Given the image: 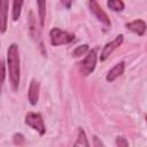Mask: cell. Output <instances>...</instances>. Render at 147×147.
Wrapping results in <instances>:
<instances>
[{
  "instance_id": "9c48e42d",
  "label": "cell",
  "mask_w": 147,
  "mask_h": 147,
  "mask_svg": "<svg viewBox=\"0 0 147 147\" xmlns=\"http://www.w3.org/2000/svg\"><path fill=\"white\" fill-rule=\"evenodd\" d=\"M124 69H125V62H119V63H117L114 68H111L109 71H108V74H107V76H106V79H107V82H114L115 79H117L119 76H122L123 75V72H124Z\"/></svg>"
},
{
  "instance_id": "8992f818",
  "label": "cell",
  "mask_w": 147,
  "mask_h": 147,
  "mask_svg": "<svg viewBox=\"0 0 147 147\" xmlns=\"http://www.w3.org/2000/svg\"><path fill=\"white\" fill-rule=\"evenodd\" d=\"M122 42H123V34H118V36H116V38H115L113 41L107 42V44L103 46L102 51H101L100 61H106V60L110 56V54H111L116 48H118V47L122 45Z\"/></svg>"
},
{
  "instance_id": "277c9868",
  "label": "cell",
  "mask_w": 147,
  "mask_h": 147,
  "mask_svg": "<svg viewBox=\"0 0 147 147\" xmlns=\"http://www.w3.org/2000/svg\"><path fill=\"white\" fill-rule=\"evenodd\" d=\"M24 122H25L26 125H29L30 127H32L33 130H36L40 136H44L45 134L46 126H45V123H44V119H42L41 114L30 111V113H28L25 115Z\"/></svg>"
},
{
  "instance_id": "9a60e30c",
  "label": "cell",
  "mask_w": 147,
  "mask_h": 147,
  "mask_svg": "<svg viewBox=\"0 0 147 147\" xmlns=\"http://www.w3.org/2000/svg\"><path fill=\"white\" fill-rule=\"evenodd\" d=\"M86 53H88V45L87 44H84V45H79V46H77L74 51H72V56L74 57H79V56H82V55H84V54H86Z\"/></svg>"
},
{
  "instance_id": "52a82bcc",
  "label": "cell",
  "mask_w": 147,
  "mask_h": 147,
  "mask_svg": "<svg viewBox=\"0 0 147 147\" xmlns=\"http://www.w3.org/2000/svg\"><path fill=\"white\" fill-rule=\"evenodd\" d=\"M39 91H40V84L38 80L32 79L30 82L29 85V90H28V98H29V102L31 106H36L38 100H39Z\"/></svg>"
},
{
  "instance_id": "ac0fdd59",
  "label": "cell",
  "mask_w": 147,
  "mask_h": 147,
  "mask_svg": "<svg viewBox=\"0 0 147 147\" xmlns=\"http://www.w3.org/2000/svg\"><path fill=\"white\" fill-rule=\"evenodd\" d=\"M116 145H117V147H129V142L124 137H117Z\"/></svg>"
},
{
  "instance_id": "d6986e66",
  "label": "cell",
  "mask_w": 147,
  "mask_h": 147,
  "mask_svg": "<svg viewBox=\"0 0 147 147\" xmlns=\"http://www.w3.org/2000/svg\"><path fill=\"white\" fill-rule=\"evenodd\" d=\"M5 78H6V64L2 63V83L5 82Z\"/></svg>"
},
{
  "instance_id": "44dd1931",
  "label": "cell",
  "mask_w": 147,
  "mask_h": 147,
  "mask_svg": "<svg viewBox=\"0 0 147 147\" xmlns=\"http://www.w3.org/2000/svg\"><path fill=\"white\" fill-rule=\"evenodd\" d=\"M145 119H146V123H147V116H145Z\"/></svg>"
},
{
  "instance_id": "6da1fadb",
  "label": "cell",
  "mask_w": 147,
  "mask_h": 147,
  "mask_svg": "<svg viewBox=\"0 0 147 147\" xmlns=\"http://www.w3.org/2000/svg\"><path fill=\"white\" fill-rule=\"evenodd\" d=\"M7 69L10 86L14 91H17L20 86V77H21V67H20V54L18 47L16 44H10L7 49Z\"/></svg>"
},
{
  "instance_id": "e0dca14e",
  "label": "cell",
  "mask_w": 147,
  "mask_h": 147,
  "mask_svg": "<svg viewBox=\"0 0 147 147\" xmlns=\"http://www.w3.org/2000/svg\"><path fill=\"white\" fill-rule=\"evenodd\" d=\"M13 142L17 146H23L24 142H25V138L22 133H15L13 136Z\"/></svg>"
},
{
  "instance_id": "30bf717a",
  "label": "cell",
  "mask_w": 147,
  "mask_h": 147,
  "mask_svg": "<svg viewBox=\"0 0 147 147\" xmlns=\"http://www.w3.org/2000/svg\"><path fill=\"white\" fill-rule=\"evenodd\" d=\"M74 147H91L87 140L86 133L82 127H78V134H77L76 142L74 144Z\"/></svg>"
},
{
  "instance_id": "4fadbf2b",
  "label": "cell",
  "mask_w": 147,
  "mask_h": 147,
  "mask_svg": "<svg viewBox=\"0 0 147 147\" xmlns=\"http://www.w3.org/2000/svg\"><path fill=\"white\" fill-rule=\"evenodd\" d=\"M23 1H18V0H15L13 1V10H11V18L13 21H17L21 16V10H22V6H23Z\"/></svg>"
},
{
  "instance_id": "ba28073f",
  "label": "cell",
  "mask_w": 147,
  "mask_h": 147,
  "mask_svg": "<svg viewBox=\"0 0 147 147\" xmlns=\"http://www.w3.org/2000/svg\"><path fill=\"white\" fill-rule=\"evenodd\" d=\"M130 31L134 32L138 36H144L145 32H146V23L142 21V20H134L130 23H126L125 25Z\"/></svg>"
},
{
  "instance_id": "ffe728a7",
  "label": "cell",
  "mask_w": 147,
  "mask_h": 147,
  "mask_svg": "<svg viewBox=\"0 0 147 147\" xmlns=\"http://www.w3.org/2000/svg\"><path fill=\"white\" fill-rule=\"evenodd\" d=\"M62 3H63L64 6H67L68 8H70V6H71V2H65V1H62Z\"/></svg>"
},
{
  "instance_id": "5b68a950",
  "label": "cell",
  "mask_w": 147,
  "mask_h": 147,
  "mask_svg": "<svg viewBox=\"0 0 147 147\" xmlns=\"http://www.w3.org/2000/svg\"><path fill=\"white\" fill-rule=\"evenodd\" d=\"M88 7H90V10H91V13L95 16V18L99 21V22H101L105 26H110V20H109V17H108V15L106 14V11L100 7V5L96 2V1H94V0H91V1H88Z\"/></svg>"
},
{
  "instance_id": "8fae6325",
  "label": "cell",
  "mask_w": 147,
  "mask_h": 147,
  "mask_svg": "<svg viewBox=\"0 0 147 147\" xmlns=\"http://www.w3.org/2000/svg\"><path fill=\"white\" fill-rule=\"evenodd\" d=\"M29 31L33 39L39 38V31L37 29V21H36L34 14L32 11H30V14H29Z\"/></svg>"
},
{
  "instance_id": "7a4b0ae2",
  "label": "cell",
  "mask_w": 147,
  "mask_h": 147,
  "mask_svg": "<svg viewBox=\"0 0 147 147\" xmlns=\"http://www.w3.org/2000/svg\"><path fill=\"white\" fill-rule=\"evenodd\" d=\"M75 39V34L68 31L61 30L59 28H53L49 31V40L53 46H60L64 44H69Z\"/></svg>"
},
{
  "instance_id": "7c38bea8",
  "label": "cell",
  "mask_w": 147,
  "mask_h": 147,
  "mask_svg": "<svg viewBox=\"0 0 147 147\" xmlns=\"http://www.w3.org/2000/svg\"><path fill=\"white\" fill-rule=\"evenodd\" d=\"M8 9V2L3 0L1 2V33H5L7 30V10Z\"/></svg>"
},
{
  "instance_id": "3957f363",
  "label": "cell",
  "mask_w": 147,
  "mask_h": 147,
  "mask_svg": "<svg viewBox=\"0 0 147 147\" xmlns=\"http://www.w3.org/2000/svg\"><path fill=\"white\" fill-rule=\"evenodd\" d=\"M96 51H98V48H93V49L88 51V53L84 57V60L79 62V70L83 76H88L90 74H92L94 71L95 65H96V60H98Z\"/></svg>"
},
{
  "instance_id": "5bb4252c",
  "label": "cell",
  "mask_w": 147,
  "mask_h": 147,
  "mask_svg": "<svg viewBox=\"0 0 147 147\" xmlns=\"http://www.w3.org/2000/svg\"><path fill=\"white\" fill-rule=\"evenodd\" d=\"M107 6L114 11H122L125 7V5L122 0H109V1H107Z\"/></svg>"
},
{
  "instance_id": "2e32d148",
  "label": "cell",
  "mask_w": 147,
  "mask_h": 147,
  "mask_svg": "<svg viewBox=\"0 0 147 147\" xmlns=\"http://www.w3.org/2000/svg\"><path fill=\"white\" fill-rule=\"evenodd\" d=\"M38 11H39V21H40V26L42 28L44 26V23H45V14H46V2L45 1H39L38 3Z\"/></svg>"
}]
</instances>
